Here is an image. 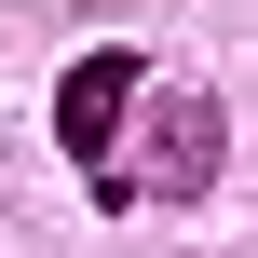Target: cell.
Returning a JSON list of instances; mask_svg holds the SVG:
<instances>
[{
	"label": "cell",
	"instance_id": "cell-1",
	"mask_svg": "<svg viewBox=\"0 0 258 258\" xmlns=\"http://www.w3.org/2000/svg\"><path fill=\"white\" fill-rule=\"evenodd\" d=\"M136 95H150V54H82V68L54 82V150L109 177V136H122V109H136Z\"/></svg>",
	"mask_w": 258,
	"mask_h": 258
},
{
	"label": "cell",
	"instance_id": "cell-2",
	"mask_svg": "<svg viewBox=\"0 0 258 258\" xmlns=\"http://www.w3.org/2000/svg\"><path fill=\"white\" fill-rule=\"evenodd\" d=\"M218 136H231L218 95H204V82H163V95H150V190H163V204H204V190H218Z\"/></svg>",
	"mask_w": 258,
	"mask_h": 258
}]
</instances>
